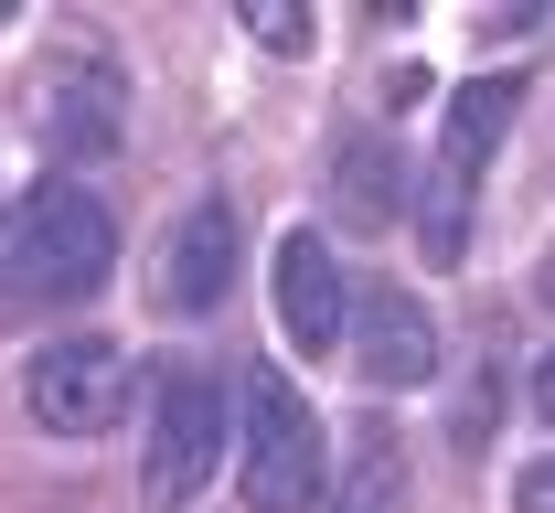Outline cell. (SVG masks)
I'll return each instance as SVG.
<instances>
[{"label": "cell", "mask_w": 555, "mask_h": 513, "mask_svg": "<svg viewBox=\"0 0 555 513\" xmlns=\"http://www.w3.org/2000/svg\"><path fill=\"white\" fill-rule=\"evenodd\" d=\"M107 268H118V225H107V204L75 193V182H54V193H33V215H22V235H11L0 299H22V310H65V299L107 290Z\"/></svg>", "instance_id": "cell-1"}, {"label": "cell", "mask_w": 555, "mask_h": 513, "mask_svg": "<svg viewBox=\"0 0 555 513\" xmlns=\"http://www.w3.org/2000/svg\"><path fill=\"white\" fill-rule=\"evenodd\" d=\"M246 503L257 513L332 503V439H321V418H310V396L288 374H257L246 385Z\"/></svg>", "instance_id": "cell-2"}, {"label": "cell", "mask_w": 555, "mask_h": 513, "mask_svg": "<svg viewBox=\"0 0 555 513\" xmlns=\"http://www.w3.org/2000/svg\"><path fill=\"white\" fill-rule=\"evenodd\" d=\"M22 407L43 418V439H107L129 418V354L118 343H54L22 374Z\"/></svg>", "instance_id": "cell-3"}, {"label": "cell", "mask_w": 555, "mask_h": 513, "mask_svg": "<svg viewBox=\"0 0 555 513\" xmlns=\"http://www.w3.org/2000/svg\"><path fill=\"white\" fill-rule=\"evenodd\" d=\"M214 449H224V385H214V374H171V385H160V418H150V471H139L150 513L193 503L214 482Z\"/></svg>", "instance_id": "cell-4"}, {"label": "cell", "mask_w": 555, "mask_h": 513, "mask_svg": "<svg viewBox=\"0 0 555 513\" xmlns=\"http://www.w3.org/2000/svg\"><path fill=\"white\" fill-rule=\"evenodd\" d=\"M33 129L65 150V161H107L118 129H129V86L96 65V54H65V65L33 75Z\"/></svg>", "instance_id": "cell-5"}, {"label": "cell", "mask_w": 555, "mask_h": 513, "mask_svg": "<svg viewBox=\"0 0 555 513\" xmlns=\"http://www.w3.org/2000/svg\"><path fill=\"white\" fill-rule=\"evenodd\" d=\"M352 374L363 385H427L438 374V321H427V299L406 290H374L352 310Z\"/></svg>", "instance_id": "cell-6"}, {"label": "cell", "mask_w": 555, "mask_h": 513, "mask_svg": "<svg viewBox=\"0 0 555 513\" xmlns=\"http://www.w3.org/2000/svg\"><path fill=\"white\" fill-rule=\"evenodd\" d=\"M278 332H288L299 354L352 343V299H343V268H332L321 235H288V246H278Z\"/></svg>", "instance_id": "cell-7"}, {"label": "cell", "mask_w": 555, "mask_h": 513, "mask_svg": "<svg viewBox=\"0 0 555 513\" xmlns=\"http://www.w3.org/2000/svg\"><path fill=\"white\" fill-rule=\"evenodd\" d=\"M224 290H235V215L224 204H193V215L171 225V246H160V299L171 310H214Z\"/></svg>", "instance_id": "cell-8"}, {"label": "cell", "mask_w": 555, "mask_h": 513, "mask_svg": "<svg viewBox=\"0 0 555 513\" xmlns=\"http://www.w3.org/2000/svg\"><path fill=\"white\" fill-rule=\"evenodd\" d=\"M513 107H524V75H470V86L449 97V129H438V171L481 182V161L502 150V129H513Z\"/></svg>", "instance_id": "cell-9"}, {"label": "cell", "mask_w": 555, "mask_h": 513, "mask_svg": "<svg viewBox=\"0 0 555 513\" xmlns=\"http://www.w3.org/2000/svg\"><path fill=\"white\" fill-rule=\"evenodd\" d=\"M332 215L363 225V235L396 225V215H406V161H396L385 140H343V150H332Z\"/></svg>", "instance_id": "cell-10"}, {"label": "cell", "mask_w": 555, "mask_h": 513, "mask_svg": "<svg viewBox=\"0 0 555 513\" xmlns=\"http://www.w3.org/2000/svg\"><path fill=\"white\" fill-rule=\"evenodd\" d=\"M406 503V439L385 418H363L343 439V482H332V513H396Z\"/></svg>", "instance_id": "cell-11"}, {"label": "cell", "mask_w": 555, "mask_h": 513, "mask_svg": "<svg viewBox=\"0 0 555 513\" xmlns=\"http://www.w3.org/2000/svg\"><path fill=\"white\" fill-rule=\"evenodd\" d=\"M416 225H427V257H438V268H449V257H460V246H470V182H460V171H438V161H427V182H416Z\"/></svg>", "instance_id": "cell-12"}, {"label": "cell", "mask_w": 555, "mask_h": 513, "mask_svg": "<svg viewBox=\"0 0 555 513\" xmlns=\"http://www.w3.org/2000/svg\"><path fill=\"white\" fill-rule=\"evenodd\" d=\"M246 43H268V54H310V11H299V0H246Z\"/></svg>", "instance_id": "cell-13"}, {"label": "cell", "mask_w": 555, "mask_h": 513, "mask_svg": "<svg viewBox=\"0 0 555 513\" xmlns=\"http://www.w3.org/2000/svg\"><path fill=\"white\" fill-rule=\"evenodd\" d=\"M513 513H555V449L524 471V482H513Z\"/></svg>", "instance_id": "cell-14"}, {"label": "cell", "mask_w": 555, "mask_h": 513, "mask_svg": "<svg viewBox=\"0 0 555 513\" xmlns=\"http://www.w3.org/2000/svg\"><path fill=\"white\" fill-rule=\"evenodd\" d=\"M534 418H545V428H555V354H545V364H534Z\"/></svg>", "instance_id": "cell-15"}, {"label": "cell", "mask_w": 555, "mask_h": 513, "mask_svg": "<svg viewBox=\"0 0 555 513\" xmlns=\"http://www.w3.org/2000/svg\"><path fill=\"white\" fill-rule=\"evenodd\" d=\"M0 268H11V246H0Z\"/></svg>", "instance_id": "cell-16"}]
</instances>
